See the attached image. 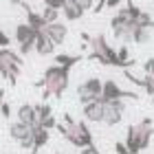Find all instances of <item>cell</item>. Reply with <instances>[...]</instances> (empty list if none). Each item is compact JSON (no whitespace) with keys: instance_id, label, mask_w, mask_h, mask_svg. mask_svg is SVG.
<instances>
[{"instance_id":"obj_5","label":"cell","mask_w":154,"mask_h":154,"mask_svg":"<svg viewBox=\"0 0 154 154\" xmlns=\"http://www.w3.org/2000/svg\"><path fill=\"white\" fill-rule=\"evenodd\" d=\"M20 71H22V57L18 53H13L11 48L2 46L0 48V75L9 84H16Z\"/></svg>"},{"instance_id":"obj_3","label":"cell","mask_w":154,"mask_h":154,"mask_svg":"<svg viewBox=\"0 0 154 154\" xmlns=\"http://www.w3.org/2000/svg\"><path fill=\"white\" fill-rule=\"evenodd\" d=\"M55 128H57L62 134H64V139L68 143H73L75 148H90V145H95L93 141V132H90V128L84 121H71L66 125L62 123H55Z\"/></svg>"},{"instance_id":"obj_30","label":"cell","mask_w":154,"mask_h":154,"mask_svg":"<svg viewBox=\"0 0 154 154\" xmlns=\"http://www.w3.org/2000/svg\"><path fill=\"white\" fill-rule=\"evenodd\" d=\"M152 103H154V95H152Z\"/></svg>"},{"instance_id":"obj_27","label":"cell","mask_w":154,"mask_h":154,"mask_svg":"<svg viewBox=\"0 0 154 154\" xmlns=\"http://www.w3.org/2000/svg\"><path fill=\"white\" fill-rule=\"evenodd\" d=\"M0 110H2V115H5V117H9V115H11V110H9V106H7L5 101L0 103Z\"/></svg>"},{"instance_id":"obj_23","label":"cell","mask_w":154,"mask_h":154,"mask_svg":"<svg viewBox=\"0 0 154 154\" xmlns=\"http://www.w3.org/2000/svg\"><path fill=\"white\" fill-rule=\"evenodd\" d=\"M9 35H7V33L2 31V29H0V48H2V46H9Z\"/></svg>"},{"instance_id":"obj_26","label":"cell","mask_w":154,"mask_h":154,"mask_svg":"<svg viewBox=\"0 0 154 154\" xmlns=\"http://www.w3.org/2000/svg\"><path fill=\"white\" fill-rule=\"evenodd\" d=\"M115 150H117V154H130L128 148H125V143H117V145H115Z\"/></svg>"},{"instance_id":"obj_24","label":"cell","mask_w":154,"mask_h":154,"mask_svg":"<svg viewBox=\"0 0 154 154\" xmlns=\"http://www.w3.org/2000/svg\"><path fill=\"white\" fill-rule=\"evenodd\" d=\"M77 2H79V7L84 11H88V9H93V0H77Z\"/></svg>"},{"instance_id":"obj_15","label":"cell","mask_w":154,"mask_h":154,"mask_svg":"<svg viewBox=\"0 0 154 154\" xmlns=\"http://www.w3.org/2000/svg\"><path fill=\"white\" fill-rule=\"evenodd\" d=\"M33 48H35V53L38 55H51L53 53V48L55 44L51 40H48V35L44 31H38V35H35V42H33Z\"/></svg>"},{"instance_id":"obj_20","label":"cell","mask_w":154,"mask_h":154,"mask_svg":"<svg viewBox=\"0 0 154 154\" xmlns=\"http://www.w3.org/2000/svg\"><path fill=\"white\" fill-rule=\"evenodd\" d=\"M40 16H42L44 22H55V20L60 18V11L57 9H51V7H44V11H42Z\"/></svg>"},{"instance_id":"obj_17","label":"cell","mask_w":154,"mask_h":154,"mask_svg":"<svg viewBox=\"0 0 154 154\" xmlns=\"http://www.w3.org/2000/svg\"><path fill=\"white\" fill-rule=\"evenodd\" d=\"M48 143V130L42 128V125H33V145H31V154H38V150L42 145Z\"/></svg>"},{"instance_id":"obj_10","label":"cell","mask_w":154,"mask_h":154,"mask_svg":"<svg viewBox=\"0 0 154 154\" xmlns=\"http://www.w3.org/2000/svg\"><path fill=\"white\" fill-rule=\"evenodd\" d=\"M101 101H117V99H137V93H130V90H121L117 86V82L108 79L101 84Z\"/></svg>"},{"instance_id":"obj_11","label":"cell","mask_w":154,"mask_h":154,"mask_svg":"<svg viewBox=\"0 0 154 154\" xmlns=\"http://www.w3.org/2000/svg\"><path fill=\"white\" fill-rule=\"evenodd\" d=\"M123 117V101H103V112H101V123L106 125H117Z\"/></svg>"},{"instance_id":"obj_22","label":"cell","mask_w":154,"mask_h":154,"mask_svg":"<svg viewBox=\"0 0 154 154\" xmlns=\"http://www.w3.org/2000/svg\"><path fill=\"white\" fill-rule=\"evenodd\" d=\"M143 68H145V73H148V75H154V57H150L148 62H145Z\"/></svg>"},{"instance_id":"obj_28","label":"cell","mask_w":154,"mask_h":154,"mask_svg":"<svg viewBox=\"0 0 154 154\" xmlns=\"http://www.w3.org/2000/svg\"><path fill=\"white\" fill-rule=\"evenodd\" d=\"M103 2H106V0H99V5H97V11H101V9H103Z\"/></svg>"},{"instance_id":"obj_8","label":"cell","mask_w":154,"mask_h":154,"mask_svg":"<svg viewBox=\"0 0 154 154\" xmlns=\"http://www.w3.org/2000/svg\"><path fill=\"white\" fill-rule=\"evenodd\" d=\"M9 134H11L13 141L20 143V148L31 150V145H33V125H26V123L16 121V123H11Z\"/></svg>"},{"instance_id":"obj_14","label":"cell","mask_w":154,"mask_h":154,"mask_svg":"<svg viewBox=\"0 0 154 154\" xmlns=\"http://www.w3.org/2000/svg\"><path fill=\"white\" fill-rule=\"evenodd\" d=\"M38 110V125H42V128H46V130H51L55 128V117H53V110L48 103H40V106H35Z\"/></svg>"},{"instance_id":"obj_1","label":"cell","mask_w":154,"mask_h":154,"mask_svg":"<svg viewBox=\"0 0 154 154\" xmlns=\"http://www.w3.org/2000/svg\"><path fill=\"white\" fill-rule=\"evenodd\" d=\"M68 82H71V68L55 64L44 71V77H42V82H38V86H44V99H48V97H57L60 99L66 93Z\"/></svg>"},{"instance_id":"obj_19","label":"cell","mask_w":154,"mask_h":154,"mask_svg":"<svg viewBox=\"0 0 154 154\" xmlns=\"http://www.w3.org/2000/svg\"><path fill=\"white\" fill-rule=\"evenodd\" d=\"M77 62H82V55H66V53L55 55V64H62V66H68V68L73 64H77Z\"/></svg>"},{"instance_id":"obj_7","label":"cell","mask_w":154,"mask_h":154,"mask_svg":"<svg viewBox=\"0 0 154 154\" xmlns=\"http://www.w3.org/2000/svg\"><path fill=\"white\" fill-rule=\"evenodd\" d=\"M77 97H79L82 103H88L93 99H99L101 97V79L99 77H90L84 84L77 86Z\"/></svg>"},{"instance_id":"obj_9","label":"cell","mask_w":154,"mask_h":154,"mask_svg":"<svg viewBox=\"0 0 154 154\" xmlns=\"http://www.w3.org/2000/svg\"><path fill=\"white\" fill-rule=\"evenodd\" d=\"M35 35H38V31L33 29V26L29 22H22V24H18V29H16V42L20 44V53L26 55L33 48V42H35Z\"/></svg>"},{"instance_id":"obj_4","label":"cell","mask_w":154,"mask_h":154,"mask_svg":"<svg viewBox=\"0 0 154 154\" xmlns=\"http://www.w3.org/2000/svg\"><path fill=\"white\" fill-rule=\"evenodd\" d=\"M88 44H90V57L101 62V66H119L117 62V48H112L108 44V40L101 35H93L88 38Z\"/></svg>"},{"instance_id":"obj_16","label":"cell","mask_w":154,"mask_h":154,"mask_svg":"<svg viewBox=\"0 0 154 154\" xmlns=\"http://www.w3.org/2000/svg\"><path fill=\"white\" fill-rule=\"evenodd\" d=\"M18 121L26 123V125H35L38 123V110L31 103H24V106L18 108Z\"/></svg>"},{"instance_id":"obj_31","label":"cell","mask_w":154,"mask_h":154,"mask_svg":"<svg viewBox=\"0 0 154 154\" xmlns=\"http://www.w3.org/2000/svg\"><path fill=\"white\" fill-rule=\"evenodd\" d=\"M42 2H44V0H42Z\"/></svg>"},{"instance_id":"obj_2","label":"cell","mask_w":154,"mask_h":154,"mask_svg":"<svg viewBox=\"0 0 154 154\" xmlns=\"http://www.w3.org/2000/svg\"><path fill=\"white\" fill-rule=\"evenodd\" d=\"M154 134V123L152 119H141L139 123L128 125V139H125V148L130 154H139L141 150H145L150 145V139Z\"/></svg>"},{"instance_id":"obj_13","label":"cell","mask_w":154,"mask_h":154,"mask_svg":"<svg viewBox=\"0 0 154 154\" xmlns=\"http://www.w3.org/2000/svg\"><path fill=\"white\" fill-rule=\"evenodd\" d=\"M84 106V117L88 121H95V123H101V112H103V101L101 99H93L88 103H82Z\"/></svg>"},{"instance_id":"obj_21","label":"cell","mask_w":154,"mask_h":154,"mask_svg":"<svg viewBox=\"0 0 154 154\" xmlns=\"http://www.w3.org/2000/svg\"><path fill=\"white\" fill-rule=\"evenodd\" d=\"M64 2H66V0H44L46 7H51V9H57V11L64 7Z\"/></svg>"},{"instance_id":"obj_12","label":"cell","mask_w":154,"mask_h":154,"mask_svg":"<svg viewBox=\"0 0 154 154\" xmlns=\"http://www.w3.org/2000/svg\"><path fill=\"white\" fill-rule=\"evenodd\" d=\"M40 31H44L46 35H48V40H51L55 46L62 44V42H66V38H68V29H66V24L57 22V20H55V22H46Z\"/></svg>"},{"instance_id":"obj_25","label":"cell","mask_w":154,"mask_h":154,"mask_svg":"<svg viewBox=\"0 0 154 154\" xmlns=\"http://www.w3.org/2000/svg\"><path fill=\"white\" fill-rule=\"evenodd\" d=\"M121 2H123V0H106V2H103V7H108V9H115V7H119Z\"/></svg>"},{"instance_id":"obj_6","label":"cell","mask_w":154,"mask_h":154,"mask_svg":"<svg viewBox=\"0 0 154 154\" xmlns=\"http://www.w3.org/2000/svg\"><path fill=\"white\" fill-rule=\"evenodd\" d=\"M110 26H112L115 38L121 40L123 44H125V42H132V31H134L137 22L128 16V11H125V9H121L112 20H110Z\"/></svg>"},{"instance_id":"obj_29","label":"cell","mask_w":154,"mask_h":154,"mask_svg":"<svg viewBox=\"0 0 154 154\" xmlns=\"http://www.w3.org/2000/svg\"><path fill=\"white\" fill-rule=\"evenodd\" d=\"M2 97H5V90H0V103H2Z\"/></svg>"},{"instance_id":"obj_18","label":"cell","mask_w":154,"mask_h":154,"mask_svg":"<svg viewBox=\"0 0 154 154\" xmlns=\"http://www.w3.org/2000/svg\"><path fill=\"white\" fill-rule=\"evenodd\" d=\"M60 11H64L66 20H71V22H75V20H79V18L84 16V9L79 7V2H77V0H66L64 7H62Z\"/></svg>"}]
</instances>
